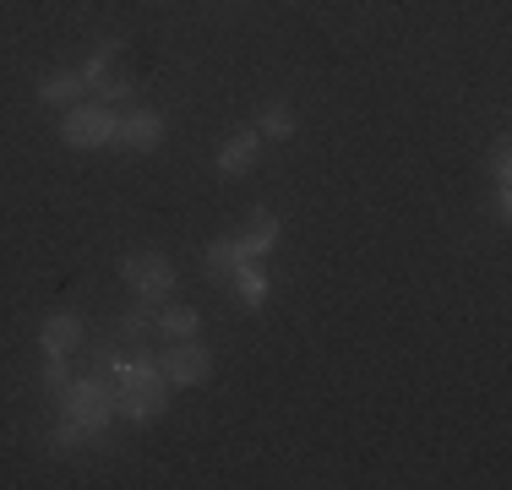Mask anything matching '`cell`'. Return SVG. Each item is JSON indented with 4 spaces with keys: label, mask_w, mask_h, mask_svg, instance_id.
<instances>
[{
    "label": "cell",
    "mask_w": 512,
    "mask_h": 490,
    "mask_svg": "<svg viewBox=\"0 0 512 490\" xmlns=\"http://www.w3.org/2000/svg\"><path fill=\"white\" fill-rule=\"evenodd\" d=\"M93 88H99L104 104H131V98H137V82H131V77H120V71H104V77L93 82Z\"/></svg>",
    "instance_id": "cell-12"
},
{
    "label": "cell",
    "mask_w": 512,
    "mask_h": 490,
    "mask_svg": "<svg viewBox=\"0 0 512 490\" xmlns=\"http://www.w3.org/2000/svg\"><path fill=\"white\" fill-rule=\"evenodd\" d=\"M256 137H273V142H289V137H295V115H289L284 104H278V109H267V115H262V131H256Z\"/></svg>",
    "instance_id": "cell-14"
},
{
    "label": "cell",
    "mask_w": 512,
    "mask_h": 490,
    "mask_svg": "<svg viewBox=\"0 0 512 490\" xmlns=\"http://www.w3.org/2000/svg\"><path fill=\"white\" fill-rule=\"evenodd\" d=\"M88 88H93L88 71H60V77H50V82L39 88V98H44V104H77Z\"/></svg>",
    "instance_id": "cell-10"
},
{
    "label": "cell",
    "mask_w": 512,
    "mask_h": 490,
    "mask_svg": "<svg viewBox=\"0 0 512 490\" xmlns=\"http://www.w3.org/2000/svg\"><path fill=\"white\" fill-rule=\"evenodd\" d=\"M273 240H278V218H273V213H251V229L235 240L240 262H256V256H267V251H273Z\"/></svg>",
    "instance_id": "cell-9"
},
{
    "label": "cell",
    "mask_w": 512,
    "mask_h": 490,
    "mask_svg": "<svg viewBox=\"0 0 512 490\" xmlns=\"http://www.w3.org/2000/svg\"><path fill=\"white\" fill-rule=\"evenodd\" d=\"M164 403H169V392L158 382H148V376H137V387H126L120 409H126L131 420H153V414H164Z\"/></svg>",
    "instance_id": "cell-8"
},
{
    "label": "cell",
    "mask_w": 512,
    "mask_h": 490,
    "mask_svg": "<svg viewBox=\"0 0 512 490\" xmlns=\"http://www.w3.org/2000/svg\"><path fill=\"white\" fill-rule=\"evenodd\" d=\"M491 175L507 180V147H496V153H491Z\"/></svg>",
    "instance_id": "cell-16"
},
{
    "label": "cell",
    "mask_w": 512,
    "mask_h": 490,
    "mask_svg": "<svg viewBox=\"0 0 512 490\" xmlns=\"http://www.w3.org/2000/svg\"><path fill=\"white\" fill-rule=\"evenodd\" d=\"M158 371H164V382H175V387H202L207 376H213V354H207L202 343L180 338L175 349L158 354Z\"/></svg>",
    "instance_id": "cell-3"
},
{
    "label": "cell",
    "mask_w": 512,
    "mask_h": 490,
    "mask_svg": "<svg viewBox=\"0 0 512 490\" xmlns=\"http://www.w3.org/2000/svg\"><path fill=\"white\" fill-rule=\"evenodd\" d=\"M115 126H120V120L109 115L104 104H93V109L77 104V109L66 115V126H60V142L77 147V153H82V147H104V142H115Z\"/></svg>",
    "instance_id": "cell-2"
},
{
    "label": "cell",
    "mask_w": 512,
    "mask_h": 490,
    "mask_svg": "<svg viewBox=\"0 0 512 490\" xmlns=\"http://www.w3.org/2000/svg\"><path fill=\"white\" fill-rule=\"evenodd\" d=\"M109 414H115V403H109V392L99 382H71L66 387V420H77L82 431H104Z\"/></svg>",
    "instance_id": "cell-4"
},
{
    "label": "cell",
    "mask_w": 512,
    "mask_h": 490,
    "mask_svg": "<svg viewBox=\"0 0 512 490\" xmlns=\"http://www.w3.org/2000/svg\"><path fill=\"white\" fill-rule=\"evenodd\" d=\"M115 142L137 147V153H153V147L164 142V120H158L153 109H137V115H126V120L115 126Z\"/></svg>",
    "instance_id": "cell-5"
},
{
    "label": "cell",
    "mask_w": 512,
    "mask_h": 490,
    "mask_svg": "<svg viewBox=\"0 0 512 490\" xmlns=\"http://www.w3.org/2000/svg\"><path fill=\"white\" fill-rule=\"evenodd\" d=\"M235 273H240V294H246V300H251V305H262V300H267V278H262V273H256V267H251V262H240V267H235Z\"/></svg>",
    "instance_id": "cell-15"
},
{
    "label": "cell",
    "mask_w": 512,
    "mask_h": 490,
    "mask_svg": "<svg viewBox=\"0 0 512 490\" xmlns=\"http://www.w3.org/2000/svg\"><path fill=\"white\" fill-rule=\"evenodd\" d=\"M256 153H262V137L256 131H240V137H229L218 147V175H246L256 164Z\"/></svg>",
    "instance_id": "cell-7"
},
{
    "label": "cell",
    "mask_w": 512,
    "mask_h": 490,
    "mask_svg": "<svg viewBox=\"0 0 512 490\" xmlns=\"http://www.w3.org/2000/svg\"><path fill=\"white\" fill-rule=\"evenodd\" d=\"M120 278H126V284L137 289L148 305H158V300H169V294H175V262H169L164 251L126 256V262H120Z\"/></svg>",
    "instance_id": "cell-1"
},
{
    "label": "cell",
    "mask_w": 512,
    "mask_h": 490,
    "mask_svg": "<svg viewBox=\"0 0 512 490\" xmlns=\"http://www.w3.org/2000/svg\"><path fill=\"white\" fill-rule=\"evenodd\" d=\"M39 343L55 354V360H66L71 349H82V322L71 311H60V316H44V327H39Z\"/></svg>",
    "instance_id": "cell-6"
},
{
    "label": "cell",
    "mask_w": 512,
    "mask_h": 490,
    "mask_svg": "<svg viewBox=\"0 0 512 490\" xmlns=\"http://www.w3.org/2000/svg\"><path fill=\"white\" fill-rule=\"evenodd\" d=\"M158 327H164V338H197L202 316L191 311V305H169V311L158 316Z\"/></svg>",
    "instance_id": "cell-11"
},
{
    "label": "cell",
    "mask_w": 512,
    "mask_h": 490,
    "mask_svg": "<svg viewBox=\"0 0 512 490\" xmlns=\"http://www.w3.org/2000/svg\"><path fill=\"white\" fill-rule=\"evenodd\" d=\"M240 267V251H235V240H218V245H207V278H229Z\"/></svg>",
    "instance_id": "cell-13"
}]
</instances>
